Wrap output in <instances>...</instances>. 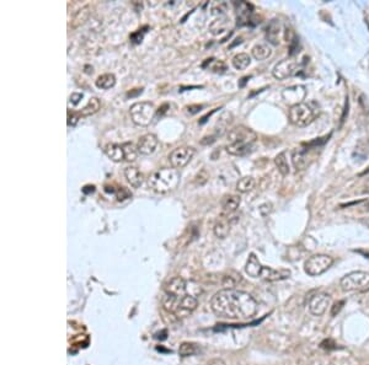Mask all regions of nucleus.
I'll return each mask as SVG.
<instances>
[{
    "instance_id": "nucleus-25",
    "label": "nucleus",
    "mask_w": 369,
    "mask_h": 365,
    "mask_svg": "<svg viewBox=\"0 0 369 365\" xmlns=\"http://www.w3.org/2000/svg\"><path fill=\"white\" fill-rule=\"evenodd\" d=\"M100 107H101V102H100V100L97 99V97H93V99L89 100L87 106H85V107L83 108L79 113L81 117L93 116V114H95L96 112L100 110Z\"/></svg>"
},
{
    "instance_id": "nucleus-46",
    "label": "nucleus",
    "mask_w": 369,
    "mask_h": 365,
    "mask_svg": "<svg viewBox=\"0 0 369 365\" xmlns=\"http://www.w3.org/2000/svg\"><path fill=\"white\" fill-rule=\"evenodd\" d=\"M250 77H251V76H245V77H242V79H241V80H242V82H241V83H240V84H239V85H240V86H244V84H245V83H246V82H248V80H249V79H250Z\"/></svg>"
},
{
    "instance_id": "nucleus-37",
    "label": "nucleus",
    "mask_w": 369,
    "mask_h": 365,
    "mask_svg": "<svg viewBox=\"0 0 369 365\" xmlns=\"http://www.w3.org/2000/svg\"><path fill=\"white\" fill-rule=\"evenodd\" d=\"M343 304H345V301H343V300L339 301V303H335L334 306H331V307H333V309H331V316H335L336 314H339L340 310L342 309Z\"/></svg>"
},
{
    "instance_id": "nucleus-1",
    "label": "nucleus",
    "mask_w": 369,
    "mask_h": 365,
    "mask_svg": "<svg viewBox=\"0 0 369 365\" xmlns=\"http://www.w3.org/2000/svg\"><path fill=\"white\" fill-rule=\"evenodd\" d=\"M211 309L219 318L244 321L254 317L257 303L249 293L237 289H223L211 300Z\"/></svg>"
},
{
    "instance_id": "nucleus-14",
    "label": "nucleus",
    "mask_w": 369,
    "mask_h": 365,
    "mask_svg": "<svg viewBox=\"0 0 369 365\" xmlns=\"http://www.w3.org/2000/svg\"><path fill=\"white\" fill-rule=\"evenodd\" d=\"M292 163H293L294 168L297 169V171L304 170L309 164L308 149L307 148L294 149L293 153H292Z\"/></svg>"
},
{
    "instance_id": "nucleus-26",
    "label": "nucleus",
    "mask_w": 369,
    "mask_h": 365,
    "mask_svg": "<svg viewBox=\"0 0 369 365\" xmlns=\"http://www.w3.org/2000/svg\"><path fill=\"white\" fill-rule=\"evenodd\" d=\"M255 185L256 181L253 176H245L237 181L236 189L240 192V193H246V192H250L251 189L255 187Z\"/></svg>"
},
{
    "instance_id": "nucleus-40",
    "label": "nucleus",
    "mask_w": 369,
    "mask_h": 365,
    "mask_svg": "<svg viewBox=\"0 0 369 365\" xmlns=\"http://www.w3.org/2000/svg\"><path fill=\"white\" fill-rule=\"evenodd\" d=\"M131 39H132L134 43H141L143 39V33H141V30H139L138 32L131 34Z\"/></svg>"
},
{
    "instance_id": "nucleus-30",
    "label": "nucleus",
    "mask_w": 369,
    "mask_h": 365,
    "mask_svg": "<svg viewBox=\"0 0 369 365\" xmlns=\"http://www.w3.org/2000/svg\"><path fill=\"white\" fill-rule=\"evenodd\" d=\"M197 352V344L190 343V342H184L180 344L179 354L181 357H191V355L196 354Z\"/></svg>"
},
{
    "instance_id": "nucleus-45",
    "label": "nucleus",
    "mask_w": 369,
    "mask_h": 365,
    "mask_svg": "<svg viewBox=\"0 0 369 365\" xmlns=\"http://www.w3.org/2000/svg\"><path fill=\"white\" fill-rule=\"evenodd\" d=\"M142 93H143V89H138V91H137V93H133V91H130V93L127 94V96L132 97V96H136V95H139V94H142Z\"/></svg>"
},
{
    "instance_id": "nucleus-23",
    "label": "nucleus",
    "mask_w": 369,
    "mask_h": 365,
    "mask_svg": "<svg viewBox=\"0 0 369 365\" xmlns=\"http://www.w3.org/2000/svg\"><path fill=\"white\" fill-rule=\"evenodd\" d=\"M96 86L99 89H104V90H108V89L113 88L116 85V76L113 74L107 73V74H102L96 79L95 82Z\"/></svg>"
},
{
    "instance_id": "nucleus-47",
    "label": "nucleus",
    "mask_w": 369,
    "mask_h": 365,
    "mask_svg": "<svg viewBox=\"0 0 369 365\" xmlns=\"http://www.w3.org/2000/svg\"><path fill=\"white\" fill-rule=\"evenodd\" d=\"M364 208L367 209V211H369V202H365V204H364Z\"/></svg>"
},
{
    "instance_id": "nucleus-43",
    "label": "nucleus",
    "mask_w": 369,
    "mask_h": 365,
    "mask_svg": "<svg viewBox=\"0 0 369 365\" xmlns=\"http://www.w3.org/2000/svg\"><path fill=\"white\" fill-rule=\"evenodd\" d=\"M208 365H225V363L222 360V359H213V360H211L210 363H208Z\"/></svg>"
},
{
    "instance_id": "nucleus-7",
    "label": "nucleus",
    "mask_w": 369,
    "mask_h": 365,
    "mask_svg": "<svg viewBox=\"0 0 369 365\" xmlns=\"http://www.w3.org/2000/svg\"><path fill=\"white\" fill-rule=\"evenodd\" d=\"M340 286L345 292H354L365 288L369 286V273L362 271L348 273L340 281Z\"/></svg>"
},
{
    "instance_id": "nucleus-6",
    "label": "nucleus",
    "mask_w": 369,
    "mask_h": 365,
    "mask_svg": "<svg viewBox=\"0 0 369 365\" xmlns=\"http://www.w3.org/2000/svg\"><path fill=\"white\" fill-rule=\"evenodd\" d=\"M334 264V258L329 255H314L304 263V271L311 277H317L325 273Z\"/></svg>"
},
{
    "instance_id": "nucleus-2",
    "label": "nucleus",
    "mask_w": 369,
    "mask_h": 365,
    "mask_svg": "<svg viewBox=\"0 0 369 365\" xmlns=\"http://www.w3.org/2000/svg\"><path fill=\"white\" fill-rule=\"evenodd\" d=\"M256 139V133L250 128L242 127V126L233 128L228 133L227 151L234 156H242L251 150Z\"/></svg>"
},
{
    "instance_id": "nucleus-35",
    "label": "nucleus",
    "mask_w": 369,
    "mask_h": 365,
    "mask_svg": "<svg viewBox=\"0 0 369 365\" xmlns=\"http://www.w3.org/2000/svg\"><path fill=\"white\" fill-rule=\"evenodd\" d=\"M212 70L217 71V73H219V71H225L227 70V65H225V63L220 62V60H217V62H214V65L212 67Z\"/></svg>"
},
{
    "instance_id": "nucleus-22",
    "label": "nucleus",
    "mask_w": 369,
    "mask_h": 365,
    "mask_svg": "<svg viewBox=\"0 0 369 365\" xmlns=\"http://www.w3.org/2000/svg\"><path fill=\"white\" fill-rule=\"evenodd\" d=\"M251 53H253V57L256 60H265L267 59L268 57H271L272 50H271L270 46L266 45V43H260V45H256L255 47L253 48Z\"/></svg>"
},
{
    "instance_id": "nucleus-28",
    "label": "nucleus",
    "mask_w": 369,
    "mask_h": 365,
    "mask_svg": "<svg viewBox=\"0 0 369 365\" xmlns=\"http://www.w3.org/2000/svg\"><path fill=\"white\" fill-rule=\"evenodd\" d=\"M251 58L249 54L246 53H239L236 54L233 58V67L237 69V70H244L250 65Z\"/></svg>"
},
{
    "instance_id": "nucleus-24",
    "label": "nucleus",
    "mask_w": 369,
    "mask_h": 365,
    "mask_svg": "<svg viewBox=\"0 0 369 365\" xmlns=\"http://www.w3.org/2000/svg\"><path fill=\"white\" fill-rule=\"evenodd\" d=\"M89 16H90V7H88L87 5V7L80 9L78 13L74 15L73 20H71V27L76 28L79 27V26L84 25L85 21H88Z\"/></svg>"
},
{
    "instance_id": "nucleus-38",
    "label": "nucleus",
    "mask_w": 369,
    "mask_h": 365,
    "mask_svg": "<svg viewBox=\"0 0 369 365\" xmlns=\"http://www.w3.org/2000/svg\"><path fill=\"white\" fill-rule=\"evenodd\" d=\"M186 110H187V112L190 114H194V113H197V112H199V111L202 110V106L201 105L187 106V107H186Z\"/></svg>"
},
{
    "instance_id": "nucleus-15",
    "label": "nucleus",
    "mask_w": 369,
    "mask_h": 365,
    "mask_svg": "<svg viewBox=\"0 0 369 365\" xmlns=\"http://www.w3.org/2000/svg\"><path fill=\"white\" fill-rule=\"evenodd\" d=\"M235 7H236L237 25L239 26L248 25L251 20V13H253L251 9H253V7H251L249 3H245V2L236 3Z\"/></svg>"
},
{
    "instance_id": "nucleus-48",
    "label": "nucleus",
    "mask_w": 369,
    "mask_h": 365,
    "mask_svg": "<svg viewBox=\"0 0 369 365\" xmlns=\"http://www.w3.org/2000/svg\"><path fill=\"white\" fill-rule=\"evenodd\" d=\"M365 174H369V168L364 172H363V174H360V176H363V175H365Z\"/></svg>"
},
{
    "instance_id": "nucleus-29",
    "label": "nucleus",
    "mask_w": 369,
    "mask_h": 365,
    "mask_svg": "<svg viewBox=\"0 0 369 365\" xmlns=\"http://www.w3.org/2000/svg\"><path fill=\"white\" fill-rule=\"evenodd\" d=\"M122 148H123V153H125V160H127V161L130 163L136 161V159L138 157L139 154L137 146H134L132 143H125V144H122Z\"/></svg>"
},
{
    "instance_id": "nucleus-33",
    "label": "nucleus",
    "mask_w": 369,
    "mask_h": 365,
    "mask_svg": "<svg viewBox=\"0 0 369 365\" xmlns=\"http://www.w3.org/2000/svg\"><path fill=\"white\" fill-rule=\"evenodd\" d=\"M80 113H76V112H69L68 113V125L69 126H76V123H78V120L80 119Z\"/></svg>"
},
{
    "instance_id": "nucleus-44",
    "label": "nucleus",
    "mask_w": 369,
    "mask_h": 365,
    "mask_svg": "<svg viewBox=\"0 0 369 365\" xmlns=\"http://www.w3.org/2000/svg\"><path fill=\"white\" fill-rule=\"evenodd\" d=\"M360 223L363 224L364 226H367V228L369 229V217H364V218H360Z\"/></svg>"
},
{
    "instance_id": "nucleus-18",
    "label": "nucleus",
    "mask_w": 369,
    "mask_h": 365,
    "mask_svg": "<svg viewBox=\"0 0 369 365\" xmlns=\"http://www.w3.org/2000/svg\"><path fill=\"white\" fill-rule=\"evenodd\" d=\"M262 264L260 263L259 258L256 257L255 254H251L250 257H249L248 262H246L245 266V272L248 273L250 277L253 278H260L261 275V271H262Z\"/></svg>"
},
{
    "instance_id": "nucleus-36",
    "label": "nucleus",
    "mask_w": 369,
    "mask_h": 365,
    "mask_svg": "<svg viewBox=\"0 0 369 365\" xmlns=\"http://www.w3.org/2000/svg\"><path fill=\"white\" fill-rule=\"evenodd\" d=\"M83 96H84V95L80 94V93H74V94H71V95H70V102L73 103L74 106H76L80 101H81Z\"/></svg>"
},
{
    "instance_id": "nucleus-4",
    "label": "nucleus",
    "mask_w": 369,
    "mask_h": 365,
    "mask_svg": "<svg viewBox=\"0 0 369 365\" xmlns=\"http://www.w3.org/2000/svg\"><path fill=\"white\" fill-rule=\"evenodd\" d=\"M317 116H319V107L315 105V102L296 103L292 106L288 113L292 125L300 128L307 127L315 120Z\"/></svg>"
},
{
    "instance_id": "nucleus-20",
    "label": "nucleus",
    "mask_w": 369,
    "mask_h": 365,
    "mask_svg": "<svg viewBox=\"0 0 369 365\" xmlns=\"http://www.w3.org/2000/svg\"><path fill=\"white\" fill-rule=\"evenodd\" d=\"M279 33H281V24L277 20H272L270 25L267 26L266 36H267L268 42L273 46L279 45Z\"/></svg>"
},
{
    "instance_id": "nucleus-41",
    "label": "nucleus",
    "mask_w": 369,
    "mask_h": 365,
    "mask_svg": "<svg viewBox=\"0 0 369 365\" xmlns=\"http://www.w3.org/2000/svg\"><path fill=\"white\" fill-rule=\"evenodd\" d=\"M94 192H95V186H93V185H88V186H85L84 187V188H83V193H85V194H90V193H94Z\"/></svg>"
},
{
    "instance_id": "nucleus-27",
    "label": "nucleus",
    "mask_w": 369,
    "mask_h": 365,
    "mask_svg": "<svg viewBox=\"0 0 369 365\" xmlns=\"http://www.w3.org/2000/svg\"><path fill=\"white\" fill-rule=\"evenodd\" d=\"M274 164H276L277 169H278V171L281 172L282 176H287V175H290L291 170H290V165H288V160L287 157H285V151L279 153L276 157H274Z\"/></svg>"
},
{
    "instance_id": "nucleus-42",
    "label": "nucleus",
    "mask_w": 369,
    "mask_h": 365,
    "mask_svg": "<svg viewBox=\"0 0 369 365\" xmlns=\"http://www.w3.org/2000/svg\"><path fill=\"white\" fill-rule=\"evenodd\" d=\"M217 110H219V108H214V110H212V111L210 112V113H207V114H206V116H204V117H203V118H202L201 120H199V125H203V123H206V122H207V118H210V117L212 116V114H213V113H214V112H217Z\"/></svg>"
},
{
    "instance_id": "nucleus-9",
    "label": "nucleus",
    "mask_w": 369,
    "mask_h": 365,
    "mask_svg": "<svg viewBox=\"0 0 369 365\" xmlns=\"http://www.w3.org/2000/svg\"><path fill=\"white\" fill-rule=\"evenodd\" d=\"M194 154H196V150H194L192 146H181V148H177L175 150L171 151L169 160H170V164L173 165V168L179 170V169L185 168L192 160Z\"/></svg>"
},
{
    "instance_id": "nucleus-5",
    "label": "nucleus",
    "mask_w": 369,
    "mask_h": 365,
    "mask_svg": "<svg viewBox=\"0 0 369 365\" xmlns=\"http://www.w3.org/2000/svg\"><path fill=\"white\" fill-rule=\"evenodd\" d=\"M130 113L131 117H132V120L137 126L147 127V126L150 125L151 120H153L154 116L156 113V110L153 103L144 101L137 102L131 106Z\"/></svg>"
},
{
    "instance_id": "nucleus-19",
    "label": "nucleus",
    "mask_w": 369,
    "mask_h": 365,
    "mask_svg": "<svg viewBox=\"0 0 369 365\" xmlns=\"http://www.w3.org/2000/svg\"><path fill=\"white\" fill-rule=\"evenodd\" d=\"M233 223H235V220L231 219L230 215L224 218V219L218 220L216 225H214V235L219 238H225L230 232V226Z\"/></svg>"
},
{
    "instance_id": "nucleus-32",
    "label": "nucleus",
    "mask_w": 369,
    "mask_h": 365,
    "mask_svg": "<svg viewBox=\"0 0 369 365\" xmlns=\"http://www.w3.org/2000/svg\"><path fill=\"white\" fill-rule=\"evenodd\" d=\"M116 197L119 202H123V200L132 197V193H131L130 189L126 188V187H119V188L116 191Z\"/></svg>"
},
{
    "instance_id": "nucleus-8",
    "label": "nucleus",
    "mask_w": 369,
    "mask_h": 365,
    "mask_svg": "<svg viewBox=\"0 0 369 365\" xmlns=\"http://www.w3.org/2000/svg\"><path fill=\"white\" fill-rule=\"evenodd\" d=\"M331 305V295L327 293L319 292L313 294L308 301V309L311 315L321 316L324 315L327 307Z\"/></svg>"
},
{
    "instance_id": "nucleus-31",
    "label": "nucleus",
    "mask_w": 369,
    "mask_h": 365,
    "mask_svg": "<svg viewBox=\"0 0 369 365\" xmlns=\"http://www.w3.org/2000/svg\"><path fill=\"white\" fill-rule=\"evenodd\" d=\"M228 27V19L223 17V19L216 20L213 24L211 25V31L213 34H219L222 32H224Z\"/></svg>"
},
{
    "instance_id": "nucleus-10",
    "label": "nucleus",
    "mask_w": 369,
    "mask_h": 365,
    "mask_svg": "<svg viewBox=\"0 0 369 365\" xmlns=\"http://www.w3.org/2000/svg\"><path fill=\"white\" fill-rule=\"evenodd\" d=\"M298 62L292 59H284L274 65L272 74L277 80H285L293 76L298 71Z\"/></svg>"
},
{
    "instance_id": "nucleus-3",
    "label": "nucleus",
    "mask_w": 369,
    "mask_h": 365,
    "mask_svg": "<svg viewBox=\"0 0 369 365\" xmlns=\"http://www.w3.org/2000/svg\"><path fill=\"white\" fill-rule=\"evenodd\" d=\"M180 183V174L177 169H160L154 171L148 179V186L156 193H169L177 188Z\"/></svg>"
},
{
    "instance_id": "nucleus-11",
    "label": "nucleus",
    "mask_w": 369,
    "mask_h": 365,
    "mask_svg": "<svg viewBox=\"0 0 369 365\" xmlns=\"http://www.w3.org/2000/svg\"><path fill=\"white\" fill-rule=\"evenodd\" d=\"M186 288H187V280H185L184 278L181 277H175L165 284L164 292L165 294L168 295L182 298L185 297V295H188Z\"/></svg>"
},
{
    "instance_id": "nucleus-21",
    "label": "nucleus",
    "mask_w": 369,
    "mask_h": 365,
    "mask_svg": "<svg viewBox=\"0 0 369 365\" xmlns=\"http://www.w3.org/2000/svg\"><path fill=\"white\" fill-rule=\"evenodd\" d=\"M105 154L107 155L108 159H111L114 163H119L125 160V153H123L122 145L110 143V144L105 146Z\"/></svg>"
},
{
    "instance_id": "nucleus-39",
    "label": "nucleus",
    "mask_w": 369,
    "mask_h": 365,
    "mask_svg": "<svg viewBox=\"0 0 369 365\" xmlns=\"http://www.w3.org/2000/svg\"><path fill=\"white\" fill-rule=\"evenodd\" d=\"M216 138H217V136H207V137H204L201 140V144L202 145H210V144H212V143L216 142Z\"/></svg>"
},
{
    "instance_id": "nucleus-13",
    "label": "nucleus",
    "mask_w": 369,
    "mask_h": 365,
    "mask_svg": "<svg viewBox=\"0 0 369 365\" xmlns=\"http://www.w3.org/2000/svg\"><path fill=\"white\" fill-rule=\"evenodd\" d=\"M291 277V271L288 269H273L271 267H262V271H261V275L260 278L261 279L268 280V281H277V280H283V279H287V278Z\"/></svg>"
},
{
    "instance_id": "nucleus-34",
    "label": "nucleus",
    "mask_w": 369,
    "mask_h": 365,
    "mask_svg": "<svg viewBox=\"0 0 369 365\" xmlns=\"http://www.w3.org/2000/svg\"><path fill=\"white\" fill-rule=\"evenodd\" d=\"M259 211H260V213H261L262 217H266V215H268L271 212H272V204H271V203L262 204V206L260 207Z\"/></svg>"
},
{
    "instance_id": "nucleus-12",
    "label": "nucleus",
    "mask_w": 369,
    "mask_h": 365,
    "mask_svg": "<svg viewBox=\"0 0 369 365\" xmlns=\"http://www.w3.org/2000/svg\"><path fill=\"white\" fill-rule=\"evenodd\" d=\"M156 146H158V138L151 133L142 136L137 143V149L142 155H151L155 151Z\"/></svg>"
},
{
    "instance_id": "nucleus-17",
    "label": "nucleus",
    "mask_w": 369,
    "mask_h": 365,
    "mask_svg": "<svg viewBox=\"0 0 369 365\" xmlns=\"http://www.w3.org/2000/svg\"><path fill=\"white\" fill-rule=\"evenodd\" d=\"M125 176L127 179L128 182L131 183V186L134 187V188H139L144 182V175L137 168L134 166H130V168L125 169Z\"/></svg>"
},
{
    "instance_id": "nucleus-16",
    "label": "nucleus",
    "mask_w": 369,
    "mask_h": 365,
    "mask_svg": "<svg viewBox=\"0 0 369 365\" xmlns=\"http://www.w3.org/2000/svg\"><path fill=\"white\" fill-rule=\"evenodd\" d=\"M240 203H241V198H240L239 195H236V194L225 195L222 200L223 214H225L227 217L231 215L237 208H239Z\"/></svg>"
}]
</instances>
